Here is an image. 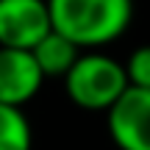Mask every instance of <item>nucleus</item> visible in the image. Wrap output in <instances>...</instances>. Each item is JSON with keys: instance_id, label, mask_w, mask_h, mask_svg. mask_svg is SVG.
<instances>
[{"instance_id": "4", "label": "nucleus", "mask_w": 150, "mask_h": 150, "mask_svg": "<svg viewBox=\"0 0 150 150\" xmlns=\"http://www.w3.org/2000/svg\"><path fill=\"white\" fill-rule=\"evenodd\" d=\"M106 125L120 150H150V89L128 86L106 111Z\"/></svg>"}, {"instance_id": "5", "label": "nucleus", "mask_w": 150, "mask_h": 150, "mask_svg": "<svg viewBox=\"0 0 150 150\" xmlns=\"http://www.w3.org/2000/svg\"><path fill=\"white\" fill-rule=\"evenodd\" d=\"M45 75L31 50L0 47V103L22 108L39 95Z\"/></svg>"}, {"instance_id": "7", "label": "nucleus", "mask_w": 150, "mask_h": 150, "mask_svg": "<svg viewBox=\"0 0 150 150\" xmlns=\"http://www.w3.org/2000/svg\"><path fill=\"white\" fill-rule=\"evenodd\" d=\"M33 131L22 108L0 103V150H31Z\"/></svg>"}, {"instance_id": "3", "label": "nucleus", "mask_w": 150, "mask_h": 150, "mask_svg": "<svg viewBox=\"0 0 150 150\" xmlns=\"http://www.w3.org/2000/svg\"><path fill=\"white\" fill-rule=\"evenodd\" d=\"M50 31L47 0H0V47L33 50Z\"/></svg>"}, {"instance_id": "6", "label": "nucleus", "mask_w": 150, "mask_h": 150, "mask_svg": "<svg viewBox=\"0 0 150 150\" xmlns=\"http://www.w3.org/2000/svg\"><path fill=\"white\" fill-rule=\"evenodd\" d=\"M31 53H33L45 78H64L72 70V64L78 61L81 47L75 42H70L67 36H61L59 31H50Z\"/></svg>"}, {"instance_id": "8", "label": "nucleus", "mask_w": 150, "mask_h": 150, "mask_svg": "<svg viewBox=\"0 0 150 150\" xmlns=\"http://www.w3.org/2000/svg\"><path fill=\"white\" fill-rule=\"evenodd\" d=\"M125 75H128V86L136 89H150V45H142L125 61Z\"/></svg>"}, {"instance_id": "2", "label": "nucleus", "mask_w": 150, "mask_h": 150, "mask_svg": "<svg viewBox=\"0 0 150 150\" xmlns=\"http://www.w3.org/2000/svg\"><path fill=\"white\" fill-rule=\"evenodd\" d=\"M67 97L86 111H108L128 89L125 64L106 53H81L72 70L64 75Z\"/></svg>"}, {"instance_id": "1", "label": "nucleus", "mask_w": 150, "mask_h": 150, "mask_svg": "<svg viewBox=\"0 0 150 150\" xmlns=\"http://www.w3.org/2000/svg\"><path fill=\"white\" fill-rule=\"evenodd\" d=\"M53 31L78 47H103L131 25L134 0H47Z\"/></svg>"}]
</instances>
